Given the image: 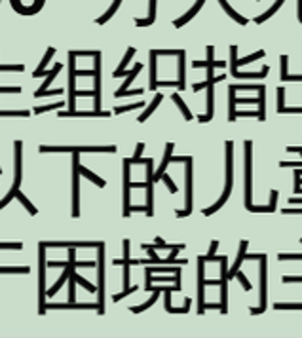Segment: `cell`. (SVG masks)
<instances>
[{
    "label": "cell",
    "instance_id": "cell-1",
    "mask_svg": "<svg viewBox=\"0 0 302 338\" xmlns=\"http://www.w3.org/2000/svg\"><path fill=\"white\" fill-rule=\"evenodd\" d=\"M251 141H245V207L253 213H270L276 209V205H262V207H255L251 203Z\"/></svg>",
    "mask_w": 302,
    "mask_h": 338
},
{
    "label": "cell",
    "instance_id": "cell-2",
    "mask_svg": "<svg viewBox=\"0 0 302 338\" xmlns=\"http://www.w3.org/2000/svg\"><path fill=\"white\" fill-rule=\"evenodd\" d=\"M232 141H228L226 143V188H224V194L221 196V200L215 203V205H211V207H207L205 211H203V215L205 217H209V215H213L215 211H219L222 205H224V202L228 200V194H230V190H232Z\"/></svg>",
    "mask_w": 302,
    "mask_h": 338
},
{
    "label": "cell",
    "instance_id": "cell-3",
    "mask_svg": "<svg viewBox=\"0 0 302 338\" xmlns=\"http://www.w3.org/2000/svg\"><path fill=\"white\" fill-rule=\"evenodd\" d=\"M46 245L44 243H40L38 245V289H40V316H44L46 314V296H48V291H46Z\"/></svg>",
    "mask_w": 302,
    "mask_h": 338
},
{
    "label": "cell",
    "instance_id": "cell-4",
    "mask_svg": "<svg viewBox=\"0 0 302 338\" xmlns=\"http://www.w3.org/2000/svg\"><path fill=\"white\" fill-rule=\"evenodd\" d=\"M247 259H258L260 260V306L251 310V316L262 314L266 308V255H247Z\"/></svg>",
    "mask_w": 302,
    "mask_h": 338
},
{
    "label": "cell",
    "instance_id": "cell-5",
    "mask_svg": "<svg viewBox=\"0 0 302 338\" xmlns=\"http://www.w3.org/2000/svg\"><path fill=\"white\" fill-rule=\"evenodd\" d=\"M38 150L42 154L46 152H116V147L110 145V147H48V145H40Z\"/></svg>",
    "mask_w": 302,
    "mask_h": 338
},
{
    "label": "cell",
    "instance_id": "cell-6",
    "mask_svg": "<svg viewBox=\"0 0 302 338\" xmlns=\"http://www.w3.org/2000/svg\"><path fill=\"white\" fill-rule=\"evenodd\" d=\"M78 154L80 152H74V156H72V164H74V168H72V217L76 219L78 215H80V207H78V194H80V160H78Z\"/></svg>",
    "mask_w": 302,
    "mask_h": 338
},
{
    "label": "cell",
    "instance_id": "cell-7",
    "mask_svg": "<svg viewBox=\"0 0 302 338\" xmlns=\"http://www.w3.org/2000/svg\"><path fill=\"white\" fill-rule=\"evenodd\" d=\"M103 251H105V243H101L99 245V272H97V278H99V283H97V293H99V314H103L105 312V308H103V300H105V255H103Z\"/></svg>",
    "mask_w": 302,
    "mask_h": 338
},
{
    "label": "cell",
    "instance_id": "cell-8",
    "mask_svg": "<svg viewBox=\"0 0 302 338\" xmlns=\"http://www.w3.org/2000/svg\"><path fill=\"white\" fill-rule=\"evenodd\" d=\"M230 70L236 78H264L270 67H264L262 72H238V59H236V48H232V59H230Z\"/></svg>",
    "mask_w": 302,
    "mask_h": 338
},
{
    "label": "cell",
    "instance_id": "cell-9",
    "mask_svg": "<svg viewBox=\"0 0 302 338\" xmlns=\"http://www.w3.org/2000/svg\"><path fill=\"white\" fill-rule=\"evenodd\" d=\"M192 160L186 166V207L183 211H177V217H188L190 215V205H192Z\"/></svg>",
    "mask_w": 302,
    "mask_h": 338
},
{
    "label": "cell",
    "instance_id": "cell-10",
    "mask_svg": "<svg viewBox=\"0 0 302 338\" xmlns=\"http://www.w3.org/2000/svg\"><path fill=\"white\" fill-rule=\"evenodd\" d=\"M13 148H15V179H13V186L12 190H17L19 184H21V148H23V143L21 141H15L13 143Z\"/></svg>",
    "mask_w": 302,
    "mask_h": 338
},
{
    "label": "cell",
    "instance_id": "cell-11",
    "mask_svg": "<svg viewBox=\"0 0 302 338\" xmlns=\"http://www.w3.org/2000/svg\"><path fill=\"white\" fill-rule=\"evenodd\" d=\"M173 148H175L173 143H167V145H165V154H163L162 166L158 168V171H156V175L152 177V179H154V182H156V180H160V179L163 177V173H165V168H167V164L171 162V156H173Z\"/></svg>",
    "mask_w": 302,
    "mask_h": 338
},
{
    "label": "cell",
    "instance_id": "cell-12",
    "mask_svg": "<svg viewBox=\"0 0 302 338\" xmlns=\"http://www.w3.org/2000/svg\"><path fill=\"white\" fill-rule=\"evenodd\" d=\"M46 247H99L103 241H86V243H67V241H42Z\"/></svg>",
    "mask_w": 302,
    "mask_h": 338
},
{
    "label": "cell",
    "instance_id": "cell-13",
    "mask_svg": "<svg viewBox=\"0 0 302 338\" xmlns=\"http://www.w3.org/2000/svg\"><path fill=\"white\" fill-rule=\"evenodd\" d=\"M69 308H86V310H99V304H76V302H67V304H55V302H46V310H69Z\"/></svg>",
    "mask_w": 302,
    "mask_h": 338
},
{
    "label": "cell",
    "instance_id": "cell-14",
    "mask_svg": "<svg viewBox=\"0 0 302 338\" xmlns=\"http://www.w3.org/2000/svg\"><path fill=\"white\" fill-rule=\"evenodd\" d=\"M72 268H74V262H70V260H69V266L65 268V272H63V276L59 278L57 282L53 283V287H51V289H48V293H46L48 296H53V294L57 293L59 289L63 287V283L67 282V280H70V272H72Z\"/></svg>",
    "mask_w": 302,
    "mask_h": 338
},
{
    "label": "cell",
    "instance_id": "cell-15",
    "mask_svg": "<svg viewBox=\"0 0 302 338\" xmlns=\"http://www.w3.org/2000/svg\"><path fill=\"white\" fill-rule=\"evenodd\" d=\"M244 259H247V241H242V245H240V255H238V259H236V262H234V266L230 268V272H228V280L236 278V272L240 270V264H242V260Z\"/></svg>",
    "mask_w": 302,
    "mask_h": 338
},
{
    "label": "cell",
    "instance_id": "cell-16",
    "mask_svg": "<svg viewBox=\"0 0 302 338\" xmlns=\"http://www.w3.org/2000/svg\"><path fill=\"white\" fill-rule=\"evenodd\" d=\"M61 118H69V116H78V118H90V116H101V118H108L110 113H103V111H93V113H76V111H67V113H59Z\"/></svg>",
    "mask_w": 302,
    "mask_h": 338
},
{
    "label": "cell",
    "instance_id": "cell-17",
    "mask_svg": "<svg viewBox=\"0 0 302 338\" xmlns=\"http://www.w3.org/2000/svg\"><path fill=\"white\" fill-rule=\"evenodd\" d=\"M162 291H163V287H156V289H154V294H152L151 298H149V300H147L145 304L133 306V308H131V312H133V314H141V312H145L147 308H151V306L154 304L156 300H158V296H160V293H162Z\"/></svg>",
    "mask_w": 302,
    "mask_h": 338
},
{
    "label": "cell",
    "instance_id": "cell-18",
    "mask_svg": "<svg viewBox=\"0 0 302 338\" xmlns=\"http://www.w3.org/2000/svg\"><path fill=\"white\" fill-rule=\"evenodd\" d=\"M53 54H55V50H53V48H50V50L46 52V56H44V59H42V63H40V65L36 67L35 72H33V78H40V76H44V72H46L44 68H46V65L50 63V61H51Z\"/></svg>",
    "mask_w": 302,
    "mask_h": 338
},
{
    "label": "cell",
    "instance_id": "cell-19",
    "mask_svg": "<svg viewBox=\"0 0 302 338\" xmlns=\"http://www.w3.org/2000/svg\"><path fill=\"white\" fill-rule=\"evenodd\" d=\"M133 54H135V50H133V48H129L126 57H124V59H122V63H120V67H118L116 70H114V74H112L114 78H120V76H126V74H128V72H126V67H128V63L131 61Z\"/></svg>",
    "mask_w": 302,
    "mask_h": 338
},
{
    "label": "cell",
    "instance_id": "cell-20",
    "mask_svg": "<svg viewBox=\"0 0 302 338\" xmlns=\"http://www.w3.org/2000/svg\"><path fill=\"white\" fill-rule=\"evenodd\" d=\"M162 99H163L162 93H156V97H154V101L151 103V107H149V109H147V111H145V113H143L139 118H137V122H141V124H143V122H147V118H149V116H151V114L154 113L156 109H158V105L162 103Z\"/></svg>",
    "mask_w": 302,
    "mask_h": 338
},
{
    "label": "cell",
    "instance_id": "cell-21",
    "mask_svg": "<svg viewBox=\"0 0 302 338\" xmlns=\"http://www.w3.org/2000/svg\"><path fill=\"white\" fill-rule=\"evenodd\" d=\"M266 88L262 86L260 90H258V105H260V111H258V120L262 122L264 118H266Z\"/></svg>",
    "mask_w": 302,
    "mask_h": 338
},
{
    "label": "cell",
    "instance_id": "cell-22",
    "mask_svg": "<svg viewBox=\"0 0 302 338\" xmlns=\"http://www.w3.org/2000/svg\"><path fill=\"white\" fill-rule=\"evenodd\" d=\"M78 169H80V175H84L86 179H90V180L93 182V184H97V186H101V188H103V186L106 184V182H105L103 179H101V177H97L95 173H92V171H88V169L84 168V166H78Z\"/></svg>",
    "mask_w": 302,
    "mask_h": 338
},
{
    "label": "cell",
    "instance_id": "cell-23",
    "mask_svg": "<svg viewBox=\"0 0 302 338\" xmlns=\"http://www.w3.org/2000/svg\"><path fill=\"white\" fill-rule=\"evenodd\" d=\"M74 270H76V266L72 268V272H70V276H72V278L76 280V283H78V285H82V287H84L86 291H90V293H97V287H95V285H92L90 282H86L84 278H80V276H78V274H76Z\"/></svg>",
    "mask_w": 302,
    "mask_h": 338
},
{
    "label": "cell",
    "instance_id": "cell-24",
    "mask_svg": "<svg viewBox=\"0 0 302 338\" xmlns=\"http://www.w3.org/2000/svg\"><path fill=\"white\" fill-rule=\"evenodd\" d=\"M156 52H151V90L154 91L158 88V82H156Z\"/></svg>",
    "mask_w": 302,
    "mask_h": 338
},
{
    "label": "cell",
    "instance_id": "cell-25",
    "mask_svg": "<svg viewBox=\"0 0 302 338\" xmlns=\"http://www.w3.org/2000/svg\"><path fill=\"white\" fill-rule=\"evenodd\" d=\"M15 198H17V200H19V202L23 203L25 205V209H27V211H29V213L31 215H36L38 213V211H36V207L35 205H33V203L29 202V200H27V198H25V194L21 190H19V188H17V190H15Z\"/></svg>",
    "mask_w": 302,
    "mask_h": 338
},
{
    "label": "cell",
    "instance_id": "cell-26",
    "mask_svg": "<svg viewBox=\"0 0 302 338\" xmlns=\"http://www.w3.org/2000/svg\"><path fill=\"white\" fill-rule=\"evenodd\" d=\"M29 266H0V274H29Z\"/></svg>",
    "mask_w": 302,
    "mask_h": 338
},
{
    "label": "cell",
    "instance_id": "cell-27",
    "mask_svg": "<svg viewBox=\"0 0 302 338\" xmlns=\"http://www.w3.org/2000/svg\"><path fill=\"white\" fill-rule=\"evenodd\" d=\"M61 107H65V103L63 101L53 103V105H46V107H35V109H33V114H42V113H48V111H57Z\"/></svg>",
    "mask_w": 302,
    "mask_h": 338
},
{
    "label": "cell",
    "instance_id": "cell-28",
    "mask_svg": "<svg viewBox=\"0 0 302 338\" xmlns=\"http://www.w3.org/2000/svg\"><path fill=\"white\" fill-rule=\"evenodd\" d=\"M173 101L177 103V105H179V109H181V113L185 114V120H192V113L188 111V107H186V105H185V101H183V99L179 97V93H175V95H173Z\"/></svg>",
    "mask_w": 302,
    "mask_h": 338
},
{
    "label": "cell",
    "instance_id": "cell-29",
    "mask_svg": "<svg viewBox=\"0 0 302 338\" xmlns=\"http://www.w3.org/2000/svg\"><path fill=\"white\" fill-rule=\"evenodd\" d=\"M179 90H185V54L179 59Z\"/></svg>",
    "mask_w": 302,
    "mask_h": 338
},
{
    "label": "cell",
    "instance_id": "cell-30",
    "mask_svg": "<svg viewBox=\"0 0 302 338\" xmlns=\"http://www.w3.org/2000/svg\"><path fill=\"white\" fill-rule=\"evenodd\" d=\"M147 103H143V101H139V103H133V105H126V107H116L114 109V114H122V113H128V111H135V109H143Z\"/></svg>",
    "mask_w": 302,
    "mask_h": 338
},
{
    "label": "cell",
    "instance_id": "cell-31",
    "mask_svg": "<svg viewBox=\"0 0 302 338\" xmlns=\"http://www.w3.org/2000/svg\"><path fill=\"white\" fill-rule=\"evenodd\" d=\"M29 111H0V116H15V118H27L29 116Z\"/></svg>",
    "mask_w": 302,
    "mask_h": 338
},
{
    "label": "cell",
    "instance_id": "cell-32",
    "mask_svg": "<svg viewBox=\"0 0 302 338\" xmlns=\"http://www.w3.org/2000/svg\"><path fill=\"white\" fill-rule=\"evenodd\" d=\"M258 57H264V52H256V54H253V56L244 57V59H238V65H247V63H253V61H255V59H258Z\"/></svg>",
    "mask_w": 302,
    "mask_h": 338
},
{
    "label": "cell",
    "instance_id": "cell-33",
    "mask_svg": "<svg viewBox=\"0 0 302 338\" xmlns=\"http://www.w3.org/2000/svg\"><path fill=\"white\" fill-rule=\"evenodd\" d=\"M137 289H139V285H135V287H128V289H126V291H124V293H120V294H114V296H112V300H114V302H120V300H122V298H126V296H128V294H131V293H133V291H137Z\"/></svg>",
    "mask_w": 302,
    "mask_h": 338
},
{
    "label": "cell",
    "instance_id": "cell-34",
    "mask_svg": "<svg viewBox=\"0 0 302 338\" xmlns=\"http://www.w3.org/2000/svg\"><path fill=\"white\" fill-rule=\"evenodd\" d=\"M6 70H10V72H23L25 67L23 65H0V72H6Z\"/></svg>",
    "mask_w": 302,
    "mask_h": 338
},
{
    "label": "cell",
    "instance_id": "cell-35",
    "mask_svg": "<svg viewBox=\"0 0 302 338\" xmlns=\"http://www.w3.org/2000/svg\"><path fill=\"white\" fill-rule=\"evenodd\" d=\"M63 93V90L59 88V90H51V91H48V90H36L35 91V97H46V95H61Z\"/></svg>",
    "mask_w": 302,
    "mask_h": 338
},
{
    "label": "cell",
    "instance_id": "cell-36",
    "mask_svg": "<svg viewBox=\"0 0 302 338\" xmlns=\"http://www.w3.org/2000/svg\"><path fill=\"white\" fill-rule=\"evenodd\" d=\"M162 180H163V182H165V184H167V188L171 190V194H177V192H179V188H177V184H175V182H173V179H171L169 175H165V173H163Z\"/></svg>",
    "mask_w": 302,
    "mask_h": 338
},
{
    "label": "cell",
    "instance_id": "cell-37",
    "mask_svg": "<svg viewBox=\"0 0 302 338\" xmlns=\"http://www.w3.org/2000/svg\"><path fill=\"white\" fill-rule=\"evenodd\" d=\"M143 91H145V90H141V88H139V90H131V91H128V90H118L116 93H114V97L118 99V97H126V95H141Z\"/></svg>",
    "mask_w": 302,
    "mask_h": 338
},
{
    "label": "cell",
    "instance_id": "cell-38",
    "mask_svg": "<svg viewBox=\"0 0 302 338\" xmlns=\"http://www.w3.org/2000/svg\"><path fill=\"white\" fill-rule=\"evenodd\" d=\"M236 278H238V280H240V283L244 285V289H245V291H249V289H251V283H249V280L245 278V276H244V274H242V272H236Z\"/></svg>",
    "mask_w": 302,
    "mask_h": 338
},
{
    "label": "cell",
    "instance_id": "cell-39",
    "mask_svg": "<svg viewBox=\"0 0 302 338\" xmlns=\"http://www.w3.org/2000/svg\"><path fill=\"white\" fill-rule=\"evenodd\" d=\"M276 310H302V304H274Z\"/></svg>",
    "mask_w": 302,
    "mask_h": 338
},
{
    "label": "cell",
    "instance_id": "cell-40",
    "mask_svg": "<svg viewBox=\"0 0 302 338\" xmlns=\"http://www.w3.org/2000/svg\"><path fill=\"white\" fill-rule=\"evenodd\" d=\"M13 198H15V190H10V192H8V194H6V196H4V200L0 202V209H2V207H6L8 203L12 202Z\"/></svg>",
    "mask_w": 302,
    "mask_h": 338
},
{
    "label": "cell",
    "instance_id": "cell-41",
    "mask_svg": "<svg viewBox=\"0 0 302 338\" xmlns=\"http://www.w3.org/2000/svg\"><path fill=\"white\" fill-rule=\"evenodd\" d=\"M48 268H67L69 266V260L67 262H57V260H50V262H46Z\"/></svg>",
    "mask_w": 302,
    "mask_h": 338
},
{
    "label": "cell",
    "instance_id": "cell-42",
    "mask_svg": "<svg viewBox=\"0 0 302 338\" xmlns=\"http://www.w3.org/2000/svg\"><path fill=\"white\" fill-rule=\"evenodd\" d=\"M0 249H15V251H19V249H23V243H0Z\"/></svg>",
    "mask_w": 302,
    "mask_h": 338
},
{
    "label": "cell",
    "instance_id": "cell-43",
    "mask_svg": "<svg viewBox=\"0 0 302 338\" xmlns=\"http://www.w3.org/2000/svg\"><path fill=\"white\" fill-rule=\"evenodd\" d=\"M217 247H219V241H213V243H211V249H209V255L205 257V260H213V255H215Z\"/></svg>",
    "mask_w": 302,
    "mask_h": 338
},
{
    "label": "cell",
    "instance_id": "cell-44",
    "mask_svg": "<svg viewBox=\"0 0 302 338\" xmlns=\"http://www.w3.org/2000/svg\"><path fill=\"white\" fill-rule=\"evenodd\" d=\"M278 97H279V105H278V111L281 113L285 107H283V88H279L278 90Z\"/></svg>",
    "mask_w": 302,
    "mask_h": 338
},
{
    "label": "cell",
    "instance_id": "cell-45",
    "mask_svg": "<svg viewBox=\"0 0 302 338\" xmlns=\"http://www.w3.org/2000/svg\"><path fill=\"white\" fill-rule=\"evenodd\" d=\"M207 84H209V80H207V82H200V84H194V86H192V90H194V91H196V93H198V91H201V90H203V88H205Z\"/></svg>",
    "mask_w": 302,
    "mask_h": 338
},
{
    "label": "cell",
    "instance_id": "cell-46",
    "mask_svg": "<svg viewBox=\"0 0 302 338\" xmlns=\"http://www.w3.org/2000/svg\"><path fill=\"white\" fill-rule=\"evenodd\" d=\"M143 150H145V143H139V145H137V148H135V156H133V158H141Z\"/></svg>",
    "mask_w": 302,
    "mask_h": 338
},
{
    "label": "cell",
    "instance_id": "cell-47",
    "mask_svg": "<svg viewBox=\"0 0 302 338\" xmlns=\"http://www.w3.org/2000/svg\"><path fill=\"white\" fill-rule=\"evenodd\" d=\"M289 282H293V283H302V278H289V276H285V278H283V283H289Z\"/></svg>",
    "mask_w": 302,
    "mask_h": 338
},
{
    "label": "cell",
    "instance_id": "cell-48",
    "mask_svg": "<svg viewBox=\"0 0 302 338\" xmlns=\"http://www.w3.org/2000/svg\"><path fill=\"white\" fill-rule=\"evenodd\" d=\"M190 158H183V156H171V162L175 164H183V162H188Z\"/></svg>",
    "mask_w": 302,
    "mask_h": 338
},
{
    "label": "cell",
    "instance_id": "cell-49",
    "mask_svg": "<svg viewBox=\"0 0 302 338\" xmlns=\"http://www.w3.org/2000/svg\"><path fill=\"white\" fill-rule=\"evenodd\" d=\"M285 215H302V209H283Z\"/></svg>",
    "mask_w": 302,
    "mask_h": 338
},
{
    "label": "cell",
    "instance_id": "cell-50",
    "mask_svg": "<svg viewBox=\"0 0 302 338\" xmlns=\"http://www.w3.org/2000/svg\"><path fill=\"white\" fill-rule=\"evenodd\" d=\"M0 175H2V169H0Z\"/></svg>",
    "mask_w": 302,
    "mask_h": 338
},
{
    "label": "cell",
    "instance_id": "cell-51",
    "mask_svg": "<svg viewBox=\"0 0 302 338\" xmlns=\"http://www.w3.org/2000/svg\"><path fill=\"white\" fill-rule=\"evenodd\" d=\"M301 241H302V239H301Z\"/></svg>",
    "mask_w": 302,
    "mask_h": 338
}]
</instances>
